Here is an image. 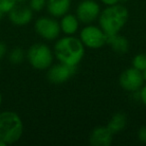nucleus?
<instances>
[{"instance_id": "nucleus-1", "label": "nucleus", "mask_w": 146, "mask_h": 146, "mask_svg": "<svg viewBox=\"0 0 146 146\" xmlns=\"http://www.w3.org/2000/svg\"><path fill=\"white\" fill-rule=\"evenodd\" d=\"M84 44L71 35L59 39L54 46V54L60 63L76 67L84 56Z\"/></svg>"}, {"instance_id": "nucleus-2", "label": "nucleus", "mask_w": 146, "mask_h": 146, "mask_svg": "<svg viewBox=\"0 0 146 146\" xmlns=\"http://www.w3.org/2000/svg\"><path fill=\"white\" fill-rule=\"evenodd\" d=\"M129 13L125 6L115 4L108 6L99 14L100 28L106 35L118 34L128 20Z\"/></svg>"}, {"instance_id": "nucleus-3", "label": "nucleus", "mask_w": 146, "mask_h": 146, "mask_svg": "<svg viewBox=\"0 0 146 146\" xmlns=\"http://www.w3.org/2000/svg\"><path fill=\"white\" fill-rule=\"evenodd\" d=\"M23 134V122L20 116L13 111L0 113V139L6 144H13Z\"/></svg>"}, {"instance_id": "nucleus-4", "label": "nucleus", "mask_w": 146, "mask_h": 146, "mask_svg": "<svg viewBox=\"0 0 146 146\" xmlns=\"http://www.w3.org/2000/svg\"><path fill=\"white\" fill-rule=\"evenodd\" d=\"M27 59L30 65L38 70H45L51 66L53 61V54L46 44L37 43L28 49Z\"/></svg>"}, {"instance_id": "nucleus-5", "label": "nucleus", "mask_w": 146, "mask_h": 146, "mask_svg": "<svg viewBox=\"0 0 146 146\" xmlns=\"http://www.w3.org/2000/svg\"><path fill=\"white\" fill-rule=\"evenodd\" d=\"M80 40L89 48H100L106 43V34L99 27L89 25L85 26L80 32Z\"/></svg>"}, {"instance_id": "nucleus-6", "label": "nucleus", "mask_w": 146, "mask_h": 146, "mask_svg": "<svg viewBox=\"0 0 146 146\" xmlns=\"http://www.w3.org/2000/svg\"><path fill=\"white\" fill-rule=\"evenodd\" d=\"M120 86L124 90L129 92H136L140 90V88L143 86L144 79L142 72L138 70L135 67L126 69L124 72L120 75L119 78Z\"/></svg>"}, {"instance_id": "nucleus-7", "label": "nucleus", "mask_w": 146, "mask_h": 146, "mask_svg": "<svg viewBox=\"0 0 146 146\" xmlns=\"http://www.w3.org/2000/svg\"><path fill=\"white\" fill-rule=\"evenodd\" d=\"M35 30L42 38L46 40H54L59 36L60 24L56 20L49 17H41L35 22Z\"/></svg>"}, {"instance_id": "nucleus-8", "label": "nucleus", "mask_w": 146, "mask_h": 146, "mask_svg": "<svg viewBox=\"0 0 146 146\" xmlns=\"http://www.w3.org/2000/svg\"><path fill=\"white\" fill-rule=\"evenodd\" d=\"M100 14V7L94 0H84L78 5L76 16L82 23H90Z\"/></svg>"}, {"instance_id": "nucleus-9", "label": "nucleus", "mask_w": 146, "mask_h": 146, "mask_svg": "<svg viewBox=\"0 0 146 146\" xmlns=\"http://www.w3.org/2000/svg\"><path fill=\"white\" fill-rule=\"evenodd\" d=\"M74 66H68L63 63L55 64L49 68L47 78L53 84H62L69 79L75 72Z\"/></svg>"}, {"instance_id": "nucleus-10", "label": "nucleus", "mask_w": 146, "mask_h": 146, "mask_svg": "<svg viewBox=\"0 0 146 146\" xmlns=\"http://www.w3.org/2000/svg\"><path fill=\"white\" fill-rule=\"evenodd\" d=\"M113 141V133L107 126H99L90 133L89 143L92 146H109Z\"/></svg>"}, {"instance_id": "nucleus-11", "label": "nucleus", "mask_w": 146, "mask_h": 146, "mask_svg": "<svg viewBox=\"0 0 146 146\" xmlns=\"http://www.w3.org/2000/svg\"><path fill=\"white\" fill-rule=\"evenodd\" d=\"M33 16V10L30 7L18 5L15 6L12 10L9 12V19L15 25L23 26L28 24L31 21Z\"/></svg>"}, {"instance_id": "nucleus-12", "label": "nucleus", "mask_w": 146, "mask_h": 146, "mask_svg": "<svg viewBox=\"0 0 146 146\" xmlns=\"http://www.w3.org/2000/svg\"><path fill=\"white\" fill-rule=\"evenodd\" d=\"M47 10L52 16L62 17L70 9L71 0H47Z\"/></svg>"}, {"instance_id": "nucleus-13", "label": "nucleus", "mask_w": 146, "mask_h": 146, "mask_svg": "<svg viewBox=\"0 0 146 146\" xmlns=\"http://www.w3.org/2000/svg\"><path fill=\"white\" fill-rule=\"evenodd\" d=\"M106 43L109 44L115 52L120 54L126 53L129 48V42L127 39L118 34L106 35Z\"/></svg>"}, {"instance_id": "nucleus-14", "label": "nucleus", "mask_w": 146, "mask_h": 146, "mask_svg": "<svg viewBox=\"0 0 146 146\" xmlns=\"http://www.w3.org/2000/svg\"><path fill=\"white\" fill-rule=\"evenodd\" d=\"M60 28L65 34L72 35L77 31L79 26V20L77 16H74L72 14H65L62 16V19L60 21Z\"/></svg>"}, {"instance_id": "nucleus-15", "label": "nucleus", "mask_w": 146, "mask_h": 146, "mask_svg": "<svg viewBox=\"0 0 146 146\" xmlns=\"http://www.w3.org/2000/svg\"><path fill=\"white\" fill-rule=\"evenodd\" d=\"M126 121H127V119H126L125 114L118 112V113H115L111 117L110 121L107 124V127L109 128V130L113 134L118 133V132L122 131L124 129V127L126 125Z\"/></svg>"}, {"instance_id": "nucleus-16", "label": "nucleus", "mask_w": 146, "mask_h": 146, "mask_svg": "<svg viewBox=\"0 0 146 146\" xmlns=\"http://www.w3.org/2000/svg\"><path fill=\"white\" fill-rule=\"evenodd\" d=\"M23 59H24V51L20 47H16L11 50L10 54H9V60L13 64H19L22 62Z\"/></svg>"}, {"instance_id": "nucleus-17", "label": "nucleus", "mask_w": 146, "mask_h": 146, "mask_svg": "<svg viewBox=\"0 0 146 146\" xmlns=\"http://www.w3.org/2000/svg\"><path fill=\"white\" fill-rule=\"evenodd\" d=\"M133 67L137 68L138 70L143 71L146 69V53H141V54L136 55L132 61Z\"/></svg>"}, {"instance_id": "nucleus-18", "label": "nucleus", "mask_w": 146, "mask_h": 146, "mask_svg": "<svg viewBox=\"0 0 146 146\" xmlns=\"http://www.w3.org/2000/svg\"><path fill=\"white\" fill-rule=\"evenodd\" d=\"M17 4L16 0H0V11L4 14L9 13Z\"/></svg>"}, {"instance_id": "nucleus-19", "label": "nucleus", "mask_w": 146, "mask_h": 146, "mask_svg": "<svg viewBox=\"0 0 146 146\" xmlns=\"http://www.w3.org/2000/svg\"><path fill=\"white\" fill-rule=\"evenodd\" d=\"M45 5H46V0H30L29 2V7L36 12L42 10Z\"/></svg>"}, {"instance_id": "nucleus-20", "label": "nucleus", "mask_w": 146, "mask_h": 146, "mask_svg": "<svg viewBox=\"0 0 146 146\" xmlns=\"http://www.w3.org/2000/svg\"><path fill=\"white\" fill-rule=\"evenodd\" d=\"M138 138L141 142L146 143V126H142L138 131Z\"/></svg>"}, {"instance_id": "nucleus-21", "label": "nucleus", "mask_w": 146, "mask_h": 146, "mask_svg": "<svg viewBox=\"0 0 146 146\" xmlns=\"http://www.w3.org/2000/svg\"><path fill=\"white\" fill-rule=\"evenodd\" d=\"M139 98L142 101V103L146 106V84L143 85L139 90Z\"/></svg>"}, {"instance_id": "nucleus-22", "label": "nucleus", "mask_w": 146, "mask_h": 146, "mask_svg": "<svg viewBox=\"0 0 146 146\" xmlns=\"http://www.w3.org/2000/svg\"><path fill=\"white\" fill-rule=\"evenodd\" d=\"M6 52H7L6 45H5L4 42H1V41H0V60H2V59L4 58Z\"/></svg>"}, {"instance_id": "nucleus-23", "label": "nucleus", "mask_w": 146, "mask_h": 146, "mask_svg": "<svg viewBox=\"0 0 146 146\" xmlns=\"http://www.w3.org/2000/svg\"><path fill=\"white\" fill-rule=\"evenodd\" d=\"M102 3H104L107 6H111V5H115L118 4L120 2V0H101Z\"/></svg>"}, {"instance_id": "nucleus-24", "label": "nucleus", "mask_w": 146, "mask_h": 146, "mask_svg": "<svg viewBox=\"0 0 146 146\" xmlns=\"http://www.w3.org/2000/svg\"><path fill=\"white\" fill-rule=\"evenodd\" d=\"M141 72H142V75H143L144 81H146V69H145V70H143V71H141Z\"/></svg>"}, {"instance_id": "nucleus-25", "label": "nucleus", "mask_w": 146, "mask_h": 146, "mask_svg": "<svg viewBox=\"0 0 146 146\" xmlns=\"http://www.w3.org/2000/svg\"><path fill=\"white\" fill-rule=\"evenodd\" d=\"M6 145H7V144L5 143L4 141H2V140L0 139V146H6Z\"/></svg>"}, {"instance_id": "nucleus-26", "label": "nucleus", "mask_w": 146, "mask_h": 146, "mask_svg": "<svg viewBox=\"0 0 146 146\" xmlns=\"http://www.w3.org/2000/svg\"><path fill=\"white\" fill-rule=\"evenodd\" d=\"M3 16H4V13L0 11V20H2V19H3Z\"/></svg>"}, {"instance_id": "nucleus-27", "label": "nucleus", "mask_w": 146, "mask_h": 146, "mask_svg": "<svg viewBox=\"0 0 146 146\" xmlns=\"http://www.w3.org/2000/svg\"><path fill=\"white\" fill-rule=\"evenodd\" d=\"M1 103H2V95H1V92H0V106H1Z\"/></svg>"}, {"instance_id": "nucleus-28", "label": "nucleus", "mask_w": 146, "mask_h": 146, "mask_svg": "<svg viewBox=\"0 0 146 146\" xmlns=\"http://www.w3.org/2000/svg\"><path fill=\"white\" fill-rule=\"evenodd\" d=\"M16 1H17V2H24V1H26V0H16Z\"/></svg>"}, {"instance_id": "nucleus-29", "label": "nucleus", "mask_w": 146, "mask_h": 146, "mask_svg": "<svg viewBox=\"0 0 146 146\" xmlns=\"http://www.w3.org/2000/svg\"><path fill=\"white\" fill-rule=\"evenodd\" d=\"M120 1H123V2H125V1H127V0H120Z\"/></svg>"}]
</instances>
